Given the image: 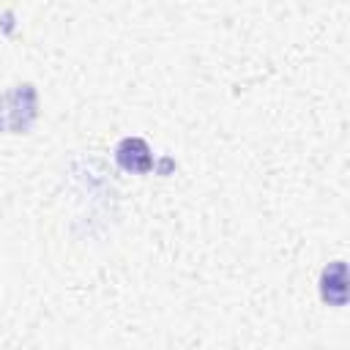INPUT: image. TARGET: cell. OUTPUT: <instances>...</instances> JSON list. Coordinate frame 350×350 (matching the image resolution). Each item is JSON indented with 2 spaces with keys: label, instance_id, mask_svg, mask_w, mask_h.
<instances>
[{
  "label": "cell",
  "instance_id": "cell-1",
  "mask_svg": "<svg viewBox=\"0 0 350 350\" xmlns=\"http://www.w3.org/2000/svg\"><path fill=\"white\" fill-rule=\"evenodd\" d=\"M115 159H118V164H120L126 172H148L150 164H153L150 148H148L145 139H139V137L123 139V142L118 145V150H115Z\"/></svg>",
  "mask_w": 350,
  "mask_h": 350
}]
</instances>
